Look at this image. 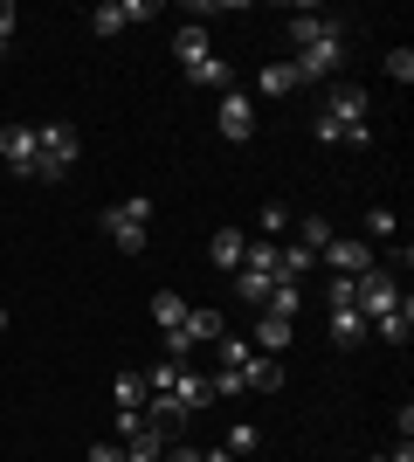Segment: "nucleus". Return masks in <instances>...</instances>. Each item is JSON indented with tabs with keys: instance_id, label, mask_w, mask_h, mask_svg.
<instances>
[{
	"instance_id": "12",
	"label": "nucleus",
	"mask_w": 414,
	"mask_h": 462,
	"mask_svg": "<svg viewBox=\"0 0 414 462\" xmlns=\"http://www.w3.org/2000/svg\"><path fill=\"white\" fill-rule=\"evenodd\" d=\"M179 77L194 83V90H235V69H228L221 56H200L194 69H179Z\"/></svg>"
},
{
	"instance_id": "18",
	"label": "nucleus",
	"mask_w": 414,
	"mask_h": 462,
	"mask_svg": "<svg viewBox=\"0 0 414 462\" xmlns=\"http://www.w3.org/2000/svg\"><path fill=\"white\" fill-rule=\"evenodd\" d=\"M173 401H179V407H187V414H200V407L215 401V393H207V380H200V373H194V366H179V380H173Z\"/></svg>"
},
{
	"instance_id": "17",
	"label": "nucleus",
	"mask_w": 414,
	"mask_h": 462,
	"mask_svg": "<svg viewBox=\"0 0 414 462\" xmlns=\"http://www.w3.org/2000/svg\"><path fill=\"white\" fill-rule=\"evenodd\" d=\"M332 338L338 346H359V338H373V325H366L353 304H332Z\"/></svg>"
},
{
	"instance_id": "33",
	"label": "nucleus",
	"mask_w": 414,
	"mask_h": 462,
	"mask_svg": "<svg viewBox=\"0 0 414 462\" xmlns=\"http://www.w3.org/2000/svg\"><path fill=\"white\" fill-rule=\"evenodd\" d=\"M138 428H145V407H118V435H124V442H132Z\"/></svg>"
},
{
	"instance_id": "39",
	"label": "nucleus",
	"mask_w": 414,
	"mask_h": 462,
	"mask_svg": "<svg viewBox=\"0 0 414 462\" xmlns=\"http://www.w3.org/2000/svg\"><path fill=\"white\" fill-rule=\"evenodd\" d=\"M366 462H387V456H366Z\"/></svg>"
},
{
	"instance_id": "30",
	"label": "nucleus",
	"mask_w": 414,
	"mask_h": 462,
	"mask_svg": "<svg viewBox=\"0 0 414 462\" xmlns=\"http://www.w3.org/2000/svg\"><path fill=\"white\" fill-rule=\"evenodd\" d=\"M14 0H0V62H7V56H14Z\"/></svg>"
},
{
	"instance_id": "23",
	"label": "nucleus",
	"mask_w": 414,
	"mask_h": 462,
	"mask_svg": "<svg viewBox=\"0 0 414 462\" xmlns=\"http://www.w3.org/2000/svg\"><path fill=\"white\" fill-rule=\"evenodd\" d=\"M249 352H256V346H249V338H235V331H221V338H215L221 373H242V366H249Z\"/></svg>"
},
{
	"instance_id": "35",
	"label": "nucleus",
	"mask_w": 414,
	"mask_h": 462,
	"mask_svg": "<svg viewBox=\"0 0 414 462\" xmlns=\"http://www.w3.org/2000/svg\"><path fill=\"white\" fill-rule=\"evenodd\" d=\"M83 462H124V442H97V448H90Z\"/></svg>"
},
{
	"instance_id": "28",
	"label": "nucleus",
	"mask_w": 414,
	"mask_h": 462,
	"mask_svg": "<svg viewBox=\"0 0 414 462\" xmlns=\"http://www.w3.org/2000/svg\"><path fill=\"white\" fill-rule=\"evenodd\" d=\"M221 448H228V456H256V448H262V428L235 421V428H228V442H221Z\"/></svg>"
},
{
	"instance_id": "19",
	"label": "nucleus",
	"mask_w": 414,
	"mask_h": 462,
	"mask_svg": "<svg viewBox=\"0 0 414 462\" xmlns=\"http://www.w3.org/2000/svg\"><path fill=\"white\" fill-rule=\"evenodd\" d=\"M297 304H304V283H283V276H276L270 297H262V310H270V318H290V325H297Z\"/></svg>"
},
{
	"instance_id": "36",
	"label": "nucleus",
	"mask_w": 414,
	"mask_h": 462,
	"mask_svg": "<svg viewBox=\"0 0 414 462\" xmlns=\"http://www.w3.org/2000/svg\"><path fill=\"white\" fill-rule=\"evenodd\" d=\"M200 462H235V456H228V448H200Z\"/></svg>"
},
{
	"instance_id": "13",
	"label": "nucleus",
	"mask_w": 414,
	"mask_h": 462,
	"mask_svg": "<svg viewBox=\"0 0 414 462\" xmlns=\"http://www.w3.org/2000/svg\"><path fill=\"white\" fill-rule=\"evenodd\" d=\"M242 249H249V235H242V228H221L215 242H207V263L235 276V270H242Z\"/></svg>"
},
{
	"instance_id": "11",
	"label": "nucleus",
	"mask_w": 414,
	"mask_h": 462,
	"mask_svg": "<svg viewBox=\"0 0 414 462\" xmlns=\"http://www.w3.org/2000/svg\"><path fill=\"white\" fill-rule=\"evenodd\" d=\"M235 380H242V393H276V386H283V366H276L270 352H249V366H242Z\"/></svg>"
},
{
	"instance_id": "4",
	"label": "nucleus",
	"mask_w": 414,
	"mask_h": 462,
	"mask_svg": "<svg viewBox=\"0 0 414 462\" xmlns=\"http://www.w3.org/2000/svg\"><path fill=\"white\" fill-rule=\"evenodd\" d=\"M408 297H400V276L394 270H366V276H353V310L373 325V318H387V310H400Z\"/></svg>"
},
{
	"instance_id": "14",
	"label": "nucleus",
	"mask_w": 414,
	"mask_h": 462,
	"mask_svg": "<svg viewBox=\"0 0 414 462\" xmlns=\"http://www.w3.org/2000/svg\"><path fill=\"white\" fill-rule=\"evenodd\" d=\"M249 346L270 352V359H276V352H290V318H270V310H262V318H256V338H249Z\"/></svg>"
},
{
	"instance_id": "32",
	"label": "nucleus",
	"mask_w": 414,
	"mask_h": 462,
	"mask_svg": "<svg viewBox=\"0 0 414 462\" xmlns=\"http://www.w3.org/2000/svg\"><path fill=\"white\" fill-rule=\"evenodd\" d=\"M311 138H317V145H338V138H345V132H338V125H332V117H325V111H317V117H311Z\"/></svg>"
},
{
	"instance_id": "31",
	"label": "nucleus",
	"mask_w": 414,
	"mask_h": 462,
	"mask_svg": "<svg viewBox=\"0 0 414 462\" xmlns=\"http://www.w3.org/2000/svg\"><path fill=\"white\" fill-rule=\"evenodd\" d=\"M387 77H394V83H414V49H387Z\"/></svg>"
},
{
	"instance_id": "22",
	"label": "nucleus",
	"mask_w": 414,
	"mask_h": 462,
	"mask_svg": "<svg viewBox=\"0 0 414 462\" xmlns=\"http://www.w3.org/2000/svg\"><path fill=\"white\" fill-rule=\"evenodd\" d=\"M111 401H118V407H145V401H152V386H145V373H132V366H124L118 380H111Z\"/></svg>"
},
{
	"instance_id": "38",
	"label": "nucleus",
	"mask_w": 414,
	"mask_h": 462,
	"mask_svg": "<svg viewBox=\"0 0 414 462\" xmlns=\"http://www.w3.org/2000/svg\"><path fill=\"white\" fill-rule=\"evenodd\" d=\"M0 331H7V304H0Z\"/></svg>"
},
{
	"instance_id": "5",
	"label": "nucleus",
	"mask_w": 414,
	"mask_h": 462,
	"mask_svg": "<svg viewBox=\"0 0 414 462\" xmlns=\"http://www.w3.org/2000/svg\"><path fill=\"white\" fill-rule=\"evenodd\" d=\"M345 49H353V35H332V42H311V49H297V56H290L297 83H304V77H338V69H345Z\"/></svg>"
},
{
	"instance_id": "16",
	"label": "nucleus",
	"mask_w": 414,
	"mask_h": 462,
	"mask_svg": "<svg viewBox=\"0 0 414 462\" xmlns=\"http://www.w3.org/2000/svg\"><path fill=\"white\" fill-rule=\"evenodd\" d=\"M179 331H187V346H215L228 325H221V310H194V304H187V325H179Z\"/></svg>"
},
{
	"instance_id": "15",
	"label": "nucleus",
	"mask_w": 414,
	"mask_h": 462,
	"mask_svg": "<svg viewBox=\"0 0 414 462\" xmlns=\"http://www.w3.org/2000/svg\"><path fill=\"white\" fill-rule=\"evenodd\" d=\"M173 56H179V69H194L200 56H215V49H207V28H200V21H187V28L173 35Z\"/></svg>"
},
{
	"instance_id": "10",
	"label": "nucleus",
	"mask_w": 414,
	"mask_h": 462,
	"mask_svg": "<svg viewBox=\"0 0 414 462\" xmlns=\"http://www.w3.org/2000/svg\"><path fill=\"white\" fill-rule=\"evenodd\" d=\"M0 159H7L14 173H35V125H7V132H0Z\"/></svg>"
},
{
	"instance_id": "21",
	"label": "nucleus",
	"mask_w": 414,
	"mask_h": 462,
	"mask_svg": "<svg viewBox=\"0 0 414 462\" xmlns=\"http://www.w3.org/2000/svg\"><path fill=\"white\" fill-rule=\"evenodd\" d=\"M408 331H414V304L387 310V318H373V338H387V346H408Z\"/></svg>"
},
{
	"instance_id": "3",
	"label": "nucleus",
	"mask_w": 414,
	"mask_h": 462,
	"mask_svg": "<svg viewBox=\"0 0 414 462\" xmlns=\"http://www.w3.org/2000/svg\"><path fill=\"white\" fill-rule=\"evenodd\" d=\"M77 132L69 125H35V180H62L69 166H77Z\"/></svg>"
},
{
	"instance_id": "26",
	"label": "nucleus",
	"mask_w": 414,
	"mask_h": 462,
	"mask_svg": "<svg viewBox=\"0 0 414 462\" xmlns=\"http://www.w3.org/2000/svg\"><path fill=\"white\" fill-rule=\"evenodd\" d=\"M325 242H332V221H325V214H304V221H297V249H325Z\"/></svg>"
},
{
	"instance_id": "8",
	"label": "nucleus",
	"mask_w": 414,
	"mask_h": 462,
	"mask_svg": "<svg viewBox=\"0 0 414 462\" xmlns=\"http://www.w3.org/2000/svg\"><path fill=\"white\" fill-rule=\"evenodd\" d=\"M152 14V0H104V7H90V28L97 35H118V28H132V21Z\"/></svg>"
},
{
	"instance_id": "7",
	"label": "nucleus",
	"mask_w": 414,
	"mask_h": 462,
	"mask_svg": "<svg viewBox=\"0 0 414 462\" xmlns=\"http://www.w3.org/2000/svg\"><path fill=\"white\" fill-rule=\"evenodd\" d=\"M317 263H325L332 276H366V270H373V249H366V242H338V235H332V242L317 249Z\"/></svg>"
},
{
	"instance_id": "9",
	"label": "nucleus",
	"mask_w": 414,
	"mask_h": 462,
	"mask_svg": "<svg viewBox=\"0 0 414 462\" xmlns=\"http://www.w3.org/2000/svg\"><path fill=\"white\" fill-rule=\"evenodd\" d=\"M332 35H345V21L317 14V7H297V14H290V42H297V49H311V42H332Z\"/></svg>"
},
{
	"instance_id": "2",
	"label": "nucleus",
	"mask_w": 414,
	"mask_h": 462,
	"mask_svg": "<svg viewBox=\"0 0 414 462\" xmlns=\"http://www.w3.org/2000/svg\"><path fill=\"white\" fill-rule=\"evenodd\" d=\"M325 117H332L338 132H345V145H366V83H353V77H338L332 83V97H325Z\"/></svg>"
},
{
	"instance_id": "25",
	"label": "nucleus",
	"mask_w": 414,
	"mask_h": 462,
	"mask_svg": "<svg viewBox=\"0 0 414 462\" xmlns=\"http://www.w3.org/2000/svg\"><path fill=\"white\" fill-rule=\"evenodd\" d=\"M152 318H159V331H179V325H187V297L159 290V297H152Z\"/></svg>"
},
{
	"instance_id": "24",
	"label": "nucleus",
	"mask_w": 414,
	"mask_h": 462,
	"mask_svg": "<svg viewBox=\"0 0 414 462\" xmlns=\"http://www.w3.org/2000/svg\"><path fill=\"white\" fill-rule=\"evenodd\" d=\"M290 90H297V69H290V62H270V69L256 77V97H290Z\"/></svg>"
},
{
	"instance_id": "37",
	"label": "nucleus",
	"mask_w": 414,
	"mask_h": 462,
	"mask_svg": "<svg viewBox=\"0 0 414 462\" xmlns=\"http://www.w3.org/2000/svg\"><path fill=\"white\" fill-rule=\"evenodd\" d=\"M387 462H414V448H408V442H400V456H387Z\"/></svg>"
},
{
	"instance_id": "34",
	"label": "nucleus",
	"mask_w": 414,
	"mask_h": 462,
	"mask_svg": "<svg viewBox=\"0 0 414 462\" xmlns=\"http://www.w3.org/2000/svg\"><path fill=\"white\" fill-rule=\"evenodd\" d=\"M159 462H200V448H187V442H179V435H173V442H166V456H159Z\"/></svg>"
},
{
	"instance_id": "29",
	"label": "nucleus",
	"mask_w": 414,
	"mask_h": 462,
	"mask_svg": "<svg viewBox=\"0 0 414 462\" xmlns=\"http://www.w3.org/2000/svg\"><path fill=\"white\" fill-rule=\"evenodd\" d=\"M394 228H400V221L387 208H366V235H373V242H394Z\"/></svg>"
},
{
	"instance_id": "1",
	"label": "nucleus",
	"mask_w": 414,
	"mask_h": 462,
	"mask_svg": "<svg viewBox=\"0 0 414 462\" xmlns=\"http://www.w3.org/2000/svg\"><path fill=\"white\" fill-rule=\"evenodd\" d=\"M104 235H111L124 255H138L145 242H152V193H132V200H118V208H104Z\"/></svg>"
},
{
	"instance_id": "20",
	"label": "nucleus",
	"mask_w": 414,
	"mask_h": 462,
	"mask_svg": "<svg viewBox=\"0 0 414 462\" xmlns=\"http://www.w3.org/2000/svg\"><path fill=\"white\" fill-rule=\"evenodd\" d=\"M311 270H317L311 249H297V242H290V249H276V276H283V283H304Z\"/></svg>"
},
{
	"instance_id": "6",
	"label": "nucleus",
	"mask_w": 414,
	"mask_h": 462,
	"mask_svg": "<svg viewBox=\"0 0 414 462\" xmlns=\"http://www.w3.org/2000/svg\"><path fill=\"white\" fill-rule=\"evenodd\" d=\"M221 138H235V145H242V138H256V97H249V90H221Z\"/></svg>"
},
{
	"instance_id": "27",
	"label": "nucleus",
	"mask_w": 414,
	"mask_h": 462,
	"mask_svg": "<svg viewBox=\"0 0 414 462\" xmlns=\"http://www.w3.org/2000/svg\"><path fill=\"white\" fill-rule=\"evenodd\" d=\"M270 283H276V276H262V270H235V297H242V304H256V310H262V297H270Z\"/></svg>"
}]
</instances>
